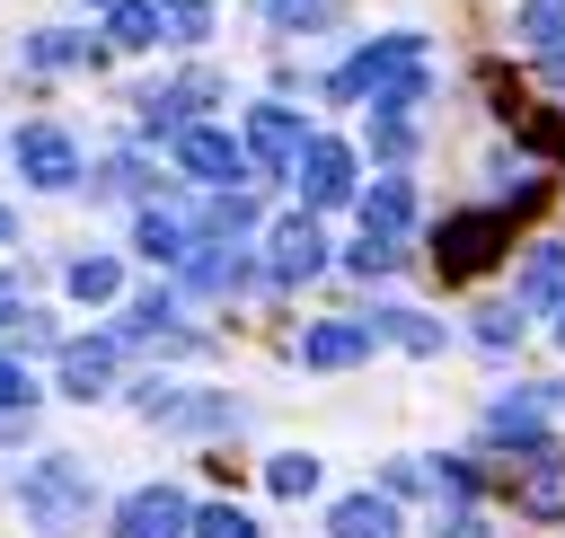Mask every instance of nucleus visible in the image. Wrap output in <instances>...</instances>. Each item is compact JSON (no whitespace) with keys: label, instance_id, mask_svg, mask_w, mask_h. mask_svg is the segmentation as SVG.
Segmentation results:
<instances>
[{"label":"nucleus","instance_id":"17","mask_svg":"<svg viewBox=\"0 0 565 538\" xmlns=\"http://www.w3.org/2000/svg\"><path fill=\"white\" fill-rule=\"evenodd\" d=\"M512 503H521L530 520H556V512H565V450H547V459L521 476V494H512Z\"/></svg>","mask_w":565,"mask_h":538},{"label":"nucleus","instance_id":"18","mask_svg":"<svg viewBox=\"0 0 565 538\" xmlns=\"http://www.w3.org/2000/svg\"><path fill=\"white\" fill-rule=\"evenodd\" d=\"M521 300H530V309H565V247H539V256L521 265Z\"/></svg>","mask_w":565,"mask_h":538},{"label":"nucleus","instance_id":"12","mask_svg":"<svg viewBox=\"0 0 565 538\" xmlns=\"http://www.w3.org/2000/svg\"><path fill=\"white\" fill-rule=\"evenodd\" d=\"M300 362H309V370L371 362V326H353V318H327V326H309V335H300Z\"/></svg>","mask_w":565,"mask_h":538},{"label":"nucleus","instance_id":"28","mask_svg":"<svg viewBox=\"0 0 565 538\" xmlns=\"http://www.w3.org/2000/svg\"><path fill=\"white\" fill-rule=\"evenodd\" d=\"M247 220H256V203H247V194H230V185H221V194H212V212H203V229H212V238H238Z\"/></svg>","mask_w":565,"mask_h":538},{"label":"nucleus","instance_id":"24","mask_svg":"<svg viewBox=\"0 0 565 538\" xmlns=\"http://www.w3.org/2000/svg\"><path fill=\"white\" fill-rule=\"evenodd\" d=\"M115 44H124V53L159 44V0H115Z\"/></svg>","mask_w":565,"mask_h":538},{"label":"nucleus","instance_id":"22","mask_svg":"<svg viewBox=\"0 0 565 538\" xmlns=\"http://www.w3.org/2000/svg\"><path fill=\"white\" fill-rule=\"evenodd\" d=\"M539 406H547V397H521V406H494V432H486V441H503V450H539Z\"/></svg>","mask_w":565,"mask_h":538},{"label":"nucleus","instance_id":"26","mask_svg":"<svg viewBox=\"0 0 565 538\" xmlns=\"http://www.w3.org/2000/svg\"><path fill=\"white\" fill-rule=\"evenodd\" d=\"M265 485H274V494H282V503H300V494H309V485H318V459H309V450H282V459H274V467H265Z\"/></svg>","mask_w":565,"mask_h":538},{"label":"nucleus","instance_id":"29","mask_svg":"<svg viewBox=\"0 0 565 538\" xmlns=\"http://www.w3.org/2000/svg\"><path fill=\"white\" fill-rule=\"evenodd\" d=\"M194 529H203V538H256V520H247L238 503H203V512H194Z\"/></svg>","mask_w":565,"mask_h":538},{"label":"nucleus","instance_id":"7","mask_svg":"<svg viewBox=\"0 0 565 538\" xmlns=\"http://www.w3.org/2000/svg\"><path fill=\"white\" fill-rule=\"evenodd\" d=\"M177 168L203 176V185H238L247 176V141H230L221 123H185L177 132Z\"/></svg>","mask_w":565,"mask_h":538},{"label":"nucleus","instance_id":"25","mask_svg":"<svg viewBox=\"0 0 565 538\" xmlns=\"http://www.w3.org/2000/svg\"><path fill=\"white\" fill-rule=\"evenodd\" d=\"M115 282H124V273H115V256H79V265H71V300H88V309H106V300H115Z\"/></svg>","mask_w":565,"mask_h":538},{"label":"nucleus","instance_id":"10","mask_svg":"<svg viewBox=\"0 0 565 538\" xmlns=\"http://www.w3.org/2000/svg\"><path fill=\"white\" fill-rule=\"evenodd\" d=\"M194 512H185V494L177 485H141L124 512H115V538H177Z\"/></svg>","mask_w":565,"mask_h":538},{"label":"nucleus","instance_id":"23","mask_svg":"<svg viewBox=\"0 0 565 538\" xmlns=\"http://www.w3.org/2000/svg\"><path fill=\"white\" fill-rule=\"evenodd\" d=\"M159 35L168 44H203L212 35V0H159Z\"/></svg>","mask_w":565,"mask_h":538},{"label":"nucleus","instance_id":"38","mask_svg":"<svg viewBox=\"0 0 565 538\" xmlns=\"http://www.w3.org/2000/svg\"><path fill=\"white\" fill-rule=\"evenodd\" d=\"M97 9H115V0H97Z\"/></svg>","mask_w":565,"mask_h":538},{"label":"nucleus","instance_id":"31","mask_svg":"<svg viewBox=\"0 0 565 538\" xmlns=\"http://www.w3.org/2000/svg\"><path fill=\"white\" fill-rule=\"evenodd\" d=\"M26 406H35V388H26V370L0 353V415H26Z\"/></svg>","mask_w":565,"mask_h":538},{"label":"nucleus","instance_id":"32","mask_svg":"<svg viewBox=\"0 0 565 538\" xmlns=\"http://www.w3.org/2000/svg\"><path fill=\"white\" fill-rule=\"evenodd\" d=\"M344 265H353V273H388V265H397V238H362Z\"/></svg>","mask_w":565,"mask_h":538},{"label":"nucleus","instance_id":"8","mask_svg":"<svg viewBox=\"0 0 565 538\" xmlns=\"http://www.w3.org/2000/svg\"><path fill=\"white\" fill-rule=\"evenodd\" d=\"M238 141H247V159H256V168H300V150H309V132H300V115H291V106H256Z\"/></svg>","mask_w":565,"mask_h":538},{"label":"nucleus","instance_id":"30","mask_svg":"<svg viewBox=\"0 0 565 538\" xmlns=\"http://www.w3.org/2000/svg\"><path fill=\"white\" fill-rule=\"evenodd\" d=\"M521 35H539V44L565 35V0H530V9H521Z\"/></svg>","mask_w":565,"mask_h":538},{"label":"nucleus","instance_id":"27","mask_svg":"<svg viewBox=\"0 0 565 538\" xmlns=\"http://www.w3.org/2000/svg\"><path fill=\"white\" fill-rule=\"evenodd\" d=\"M371 150H380V159H406V150H415V132H406L397 106H371Z\"/></svg>","mask_w":565,"mask_h":538},{"label":"nucleus","instance_id":"19","mask_svg":"<svg viewBox=\"0 0 565 538\" xmlns=\"http://www.w3.org/2000/svg\"><path fill=\"white\" fill-rule=\"evenodd\" d=\"M335 538H397V503H380V494L335 503Z\"/></svg>","mask_w":565,"mask_h":538},{"label":"nucleus","instance_id":"4","mask_svg":"<svg viewBox=\"0 0 565 538\" xmlns=\"http://www.w3.org/2000/svg\"><path fill=\"white\" fill-rule=\"evenodd\" d=\"M18 503H26V520H35V529H71V520H79V503H88V476H79L71 459H44V467L18 485Z\"/></svg>","mask_w":565,"mask_h":538},{"label":"nucleus","instance_id":"14","mask_svg":"<svg viewBox=\"0 0 565 538\" xmlns=\"http://www.w3.org/2000/svg\"><path fill=\"white\" fill-rule=\"evenodd\" d=\"M238 282H247L238 238H203V247L185 256V291H238Z\"/></svg>","mask_w":565,"mask_h":538},{"label":"nucleus","instance_id":"21","mask_svg":"<svg viewBox=\"0 0 565 538\" xmlns=\"http://www.w3.org/2000/svg\"><path fill=\"white\" fill-rule=\"evenodd\" d=\"M26 62H35V71H62V62H88V71H97V62H106V44H97V35H35V44H26Z\"/></svg>","mask_w":565,"mask_h":538},{"label":"nucleus","instance_id":"11","mask_svg":"<svg viewBox=\"0 0 565 538\" xmlns=\"http://www.w3.org/2000/svg\"><path fill=\"white\" fill-rule=\"evenodd\" d=\"M212 88H221L212 71H185V79H168V88H150V106H141V115H150L159 132H185V123H194V115L212 106Z\"/></svg>","mask_w":565,"mask_h":538},{"label":"nucleus","instance_id":"3","mask_svg":"<svg viewBox=\"0 0 565 538\" xmlns=\"http://www.w3.org/2000/svg\"><path fill=\"white\" fill-rule=\"evenodd\" d=\"M18 168H26V185H44V194H71L88 168H79V141L62 132V123H26L18 132Z\"/></svg>","mask_w":565,"mask_h":538},{"label":"nucleus","instance_id":"2","mask_svg":"<svg viewBox=\"0 0 565 538\" xmlns=\"http://www.w3.org/2000/svg\"><path fill=\"white\" fill-rule=\"evenodd\" d=\"M503 247H512V212H450L433 238V265H441V282H477Z\"/></svg>","mask_w":565,"mask_h":538},{"label":"nucleus","instance_id":"16","mask_svg":"<svg viewBox=\"0 0 565 538\" xmlns=\"http://www.w3.org/2000/svg\"><path fill=\"white\" fill-rule=\"evenodd\" d=\"M62 388L71 397H106L115 388V344H71L62 353Z\"/></svg>","mask_w":565,"mask_h":538},{"label":"nucleus","instance_id":"1","mask_svg":"<svg viewBox=\"0 0 565 538\" xmlns=\"http://www.w3.org/2000/svg\"><path fill=\"white\" fill-rule=\"evenodd\" d=\"M424 71H433V44H424V35H380V44H362V53L327 79V97L406 106V97H424Z\"/></svg>","mask_w":565,"mask_h":538},{"label":"nucleus","instance_id":"20","mask_svg":"<svg viewBox=\"0 0 565 538\" xmlns=\"http://www.w3.org/2000/svg\"><path fill=\"white\" fill-rule=\"evenodd\" d=\"M380 335H388V344H406V353H441V326H433V318H415V309H380V318H371V344H380Z\"/></svg>","mask_w":565,"mask_h":538},{"label":"nucleus","instance_id":"36","mask_svg":"<svg viewBox=\"0 0 565 538\" xmlns=\"http://www.w3.org/2000/svg\"><path fill=\"white\" fill-rule=\"evenodd\" d=\"M9 238H18V220H9V212H0V247H9Z\"/></svg>","mask_w":565,"mask_h":538},{"label":"nucleus","instance_id":"33","mask_svg":"<svg viewBox=\"0 0 565 538\" xmlns=\"http://www.w3.org/2000/svg\"><path fill=\"white\" fill-rule=\"evenodd\" d=\"M159 326H168V291H150V300L124 318V335H159Z\"/></svg>","mask_w":565,"mask_h":538},{"label":"nucleus","instance_id":"5","mask_svg":"<svg viewBox=\"0 0 565 538\" xmlns=\"http://www.w3.org/2000/svg\"><path fill=\"white\" fill-rule=\"evenodd\" d=\"M344 194H353V141L309 132V150H300V212H327Z\"/></svg>","mask_w":565,"mask_h":538},{"label":"nucleus","instance_id":"9","mask_svg":"<svg viewBox=\"0 0 565 538\" xmlns=\"http://www.w3.org/2000/svg\"><path fill=\"white\" fill-rule=\"evenodd\" d=\"M318 265H327V238H318V220H309V212L274 220V256H265V282H309Z\"/></svg>","mask_w":565,"mask_h":538},{"label":"nucleus","instance_id":"13","mask_svg":"<svg viewBox=\"0 0 565 538\" xmlns=\"http://www.w3.org/2000/svg\"><path fill=\"white\" fill-rule=\"evenodd\" d=\"M132 247H141L150 265H185V256H194V229H185V212H168V203H150V212L132 220Z\"/></svg>","mask_w":565,"mask_h":538},{"label":"nucleus","instance_id":"15","mask_svg":"<svg viewBox=\"0 0 565 538\" xmlns=\"http://www.w3.org/2000/svg\"><path fill=\"white\" fill-rule=\"evenodd\" d=\"M406 220H415V185L406 176H388V185L362 194V238H406Z\"/></svg>","mask_w":565,"mask_h":538},{"label":"nucleus","instance_id":"6","mask_svg":"<svg viewBox=\"0 0 565 538\" xmlns=\"http://www.w3.org/2000/svg\"><path fill=\"white\" fill-rule=\"evenodd\" d=\"M141 415H150V423H168V432H185V441H212V432H230V423H238V406H230V397H185V388H141Z\"/></svg>","mask_w":565,"mask_h":538},{"label":"nucleus","instance_id":"35","mask_svg":"<svg viewBox=\"0 0 565 538\" xmlns=\"http://www.w3.org/2000/svg\"><path fill=\"white\" fill-rule=\"evenodd\" d=\"M450 538H486V529H477V520H450Z\"/></svg>","mask_w":565,"mask_h":538},{"label":"nucleus","instance_id":"37","mask_svg":"<svg viewBox=\"0 0 565 538\" xmlns=\"http://www.w3.org/2000/svg\"><path fill=\"white\" fill-rule=\"evenodd\" d=\"M556 335H565V309H556Z\"/></svg>","mask_w":565,"mask_h":538},{"label":"nucleus","instance_id":"34","mask_svg":"<svg viewBox=\"0 0 565 538\" xmlns=\"http://www.w3.org/2000/svg\"><path fill=\"white\" fill-rule=\"evenodd\" d=\"M477 335H486V344H521V309H486Z\"/></svg>","mask_w":565,"mask_h":538}]
</instances>
